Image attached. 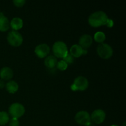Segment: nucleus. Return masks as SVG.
<instances>
[{
  "mask_svg": "<svg viewBox=\"0 0 126 126\" xmlns=\"http://www.w3.org/2000/svg\"><path fill=\"white\" fill-rule=\"evenodd\" d=\"M108 19V17L105 12L98 11L90 15L88 18V23L91 27L97 28L106 25Z\"/></svg>",
  "mask_w": 126,
  "mask_h": 126,
  "instance_id": "nucleus-1",
  "label": "nucleus"
},
{
  "mask_svg": "<svg viewBox=\"0 0 126 126\" xmlns=\"http://www.w3.org/2000/svg\"><path fill=\"white\" fill-rule=\"evenodd\" d=\"M53 54L57 58L63 59L68 53V47L66 43L61 41H58L54 43L52 46Z\"/></svg>",
  "mask_w": 126,
  "mask_h": 126,
  "instance_id": "nucleus-2",
  "label": "nucleus"
},
{
  "mask_svg": "<svg viewBox=\"0 0 126 126\" xmlns=\"http://www.w3.org/2000/svg\"><path fill=\"white\" fill-rule=\"evenodd\" d=\"M89 81L86 77L79 76L75 79L70 88L73 91H84L88 88Z\"/></svg>",
  "mask_w": 126,
  "mask_h": 126,
  "instance_id": "nucleus-3",
  "label": "nucleus"
},
{
  "mask_svg": "<svg viewBox=\"0 0 126 126\" xmlns=\"http://www.w3.org/2000/svg\"><path fill=\"white\" fill-rule=\"evenodd\" d=\"M98 55L103 59H108L113 55V49L111 46L107 43H100L97 48Z\"/></svg>",
  "mask_w": 126,
  "mask_h": 126,
  "instance_id": "nucleus-4",
  "label": "nucleus"
},
{
  "mask_svg": "<svg viewBox=\"0 0 126 126\" xmlns=\"http://www.w3.org/2000/svg\"><path fill=\"white\" fill-rule=\"evenodd\" d=\"M7 40L9 44L12 46L18 47L23 43V38L19 32L12 30L7 34Z\"/></svg>",
  "mask_w": 126,
  "mask_h": 126,
  "instance_id": "nucleus-5",
  "label": "nucleus"
},
{
  "mask_svg": "<svg viewBox=\"0 0 126 126\" xmlns=\"http://www.w3.org/2000/svg\"><path fill=\"white\" fill-rule=\"evenodd\" d=\"M25 113V108L23 105L20 103L16 102L12 103L9 108V113L12 118L18 119L24 115Z\"/></svg>",
  "mask_w": 126,
  "mask_h": 126,
  "instance_id": "nucleus-6",
  "label": "nucleus"
},
{
  "mask_svg": "<svg viewBox=\"0 0 126 126\" xmlns=\"http://www.w3.org/2000/svg\"><path fill=\"white\" fill-rule=\"evenodd\" d=\"M75 121L79 124L87 126L91 123V116L86 111H80L78 112L75 116Z\"/></svg>",
  "mask_w": 126,
  "mask_h": 126,
  "instance_id": "nucleus-7",
  "label": "nucleus"
},
{
  "mask_svg": "<svg viewBox=\"0 0 126 126\" xmlns=\"http://www.w3.org/2000/svg\"><path fill=\"white\" fill-rule=\"evenodd\" d=\"M91 116V122L94 124H100L103 123L106 118V113L103 110L97 109L94 111Z\"/></svg>",
  "mask_w": 126,
  "mask_h": 126,
  "instance_id": "nucleus-8",
  "label": "nucleus"
},
{
  "mask_svg": "<svg viewBox=\"0 0 126 126\" xmlns=\"http://www.w3.org/2000/svg\"><path fill=\"white\" fill-rule=\"evenodd\" d=\"M50 47L46 43H42L37 46L34 49V53L40 59L46 58L50 53Z\"/></svg>",
  "mask_w": 126,
  "mask_h": 126,
  "instance_id": "nucleus-9",
  "label": "nucleus"
},
{
  "mask_svg": "<svg viewBox=\"0 0 126 126\" xmlns=\"http://www.w3.org/2000/svg\"><path fill=\"white\" fill-rule=\"evenodd\" d=\"M70 54L75 57H80L83 55H86L87 54V50L84 49L82 47L80 46L79 44H73L70 47Z\"/></svg>",
  "mask_w": 126,
  "mask_h": 126,
  "instance_id": "nucleus-10",
  "label": "nucleus"
},
{
  "mask_svg": "<svg viewBox=\"0 0 126 126\" xmlns=\"http://www.w3.org/2000/svg\"><path fill=\"white\" fill-rule=\"evenodd\" d=\"M92 37L89 34H84L80 37L79 39V45L84 49L87 50L92 44Z\"/></svg>",
  "mask_w": 126,
  "mask_h": 126,
  "instance_id": "nucleus-11",
  "label": "nucleus"
},
{
  "mask_svg": "<svg viewBox=\"0 0 126 126\" xmlns=\"http://www.w3.org/2000/svg\"><path fill=\"white\" fill-rule=\"evenodd\" d=\"M10 27V22L3 12H0V32H6Z\"/></svg>",
  "mask_w": 126,
  "mask_h": 126,
  "instance_id": "nucleus-12",
  "label": "nucleus"
},
{
  "mask_svg": "<svg viewBox=\"0 0 126 126\" xmlns=\"http://www.w3.org/2000/svg\"><path fill=\"white\" fill-rule=\"evenodd\" d=\"M14 76L12 69L9 67H3L0 70V77L2 80H10Z\"/></svg>",
  "mask_w": 126,
  "mask_h": 126,
  "instance_id": "nucleus-13",
  "label": "nucleus"
},
{
  "mask_svg": "<svg viewBox=\"0 0 126 126\" xmlns=\"http://www.w3.org/2000/svg\"><path fill=\"white\" fill-rule=\"evenodd\" d=\"M57 59L54 55H48L44 59V65L47 68L54 69L57 63Z\"/></svg>",
  "mask_w": 126,
  "mask_h": 126,
  "instance_id": "nucleus-14",
  "label": "nucleus"
},
{
  "mask_svg": "<svg viewBox=\"0 0 126 126\" xmlns=\"http://www.w3.org/2000/svg\"><path fill=\"white\" fill-rule=\"evenodd\" d=\"M23 26V21L20 17H14L10 22V27L15 31L21 29Z\"/></svg>",
  "mask_w": 126,
  "mask_h": 126,
  "instance_id": "nucleus-15",
  "label": "nucleus"
},
{
  "mask_svg": "<svg viewBox=\"0 0 126 126\" xmlns=\"http://www.w3.org/2000/svg\"><path fill=\"white\" fill-rule=\"evenodd\" d=\"M6 91L10 94H14L18 91L19 86L18 83L14 81H10L6 84L5 86Z\"/></svg>",
  "mask_w": 126,
  "mask_h": 126,
  "instance_id": "nucleus-16",
  "label": "nucleus"
},
{
  "mask_svg": "<svg viewBox=\"0 0 126 126\" xmlns=\"http://www.w3.org/2000/svg\"><path fill=\"white\" fill-rule=\"evenodd\" d=\"M9 121V116L6 111H0V126L6 125Z\"/></svg>",
  "mask_w": 126,
  "mask_h": 126,
  "instance_id": "nucleus-17",
  "label": "nucleus"
},
{
  "mask_svg": "<svg viewBox=\"0 0 126 126\" xmlns=\"http://www.w3.org/2000/svg\"><path fill=\"white\" fill-rule=\"evenodd\" d=\"M94 39L96 42L98 43H103L106 39V36L103 32H97L95 33Z\"/></svg>",
  "mask_w": 126,
  "mask_h": 126,
  "instance_id": "nucleus-18",
  "label": "nucleus"
},
{
  "mask_svg": "<svg viewBox=\"0 0 126 126\" xmlns=\"http://www.w3.org/2000/svg\"><path fill=\"white\" fill-rule=\"evenodd\" d=\"M56 66L58 70H60V71H65L68 68V65L63 60H61L60 61L57 62Z\"/></svg>",
  "mask_w": 126,
  "mask_h": 126,
  "instance_id": "nucleus-19",
  "label": "nucleus"
},
{
  "mask_svg": "<svg viewBox=\"0 0 126 126\" xmlns=\"http://www.w3.org/2000/svg\"><path fill=\"white\" fill-rule=\"evenodd\" d=\"M63 60L68 65H71V64H73L74 63L75 58H74L70 53H68L67 55L63 59Z\"/></svg>",
  "mask_w": 126,
  "mask_h": 126,
  "instance_id": "nucleus-20",
  "label": "nucleus"
},
{
  "mask_svg": "<svg viewBox=\"0 0 126 126\" xmlns=\"http://www.w3.org/2000/svg\"><path fill=\"white\" fill-rule=\"evenodd\" d=\"M12 2L16 7H21L24 6L25 4L26 3V1L25 0H14L12 1Z\"/></svg>",
  "mask_w": 126,
  "mask_h": 126,
  "instance_id": "nucleus-21",
  "label": "nucleus"
},
{
  "mask_svg": "<svg viewBox=\"0 0 126 126\" xmlns=\"http://www.w3.org/2000/svg\"><path fill=\"white\" fill-rule=\"evenodd\" d=\"M20 123L19 121L17 118H11V120H9V126H19Z\"/></svg>",
  "mask_w": 126,
  "mask_h": 126,
  "instance_id": "nucleus-22",
  "label": "nucleus"
},
{
  "mask_svg": "<svg viewBox=\"0 0 126 126\" xmlns=\"http://www.w3.org/2000/svg\"><path fill=\"white\" fill-rule=\"evenodd\" d=\"M106 25L108 27H109V28H111V27H113V25H114V22H113V20L112 19L108 18V20H107V23H106Z\"/></svg>",
  "mask_w": 126,
  "mask_h": 126,
  "instance_id": "nucleus-23",
  "label": "nucleus"
},
{
  "mask_svg": "<svg viewBox=\"0 0 126 126\" xmlns=\"http://www.w3.org/2000/svg\"><path fill=\"white\" fill-rule=\"evenodd\" d=\"M5 86H6V84H5V82H4L3 80H0V89H2L5 87Z\"/></svg>",
  "mask_w": 126,
  "mask_h": 126,
  "instance_id": "nucleus-24",
  "label": "nucleus"
},
{
  "mask_svg": "<svg viewBox=\"0 0 126 126\" xmlns=\"http://www.w3.org/2000/svg\"><path fill=\"white\" fill-rule=\"evenodd\" d=\"M86 126H95V124H94L93 123H92V122H91V123H90V124H89L88 125H87Z\"/></svg>",
  "mask_w": 126,
  "mask_h": 126,
  "instance_id": "nucleus-25",
  "label": "nucleus"
},
{
  "mask_svg": "<svg viewBox=\"0 0 126 126\" xmlns=\"http://www.w3.org/2000/svg\"><path fill=\"white\" fill-rule=\"evenodd\" d=\"M123 126H126V122H124V123H123Z\"/></svg>",
  "mask_w": 126,
  "mask_h": 126,
  "instance_id": "nucleus-26",
  "label": "nucleus"
},
{
  "mask_svg": "<svg viewBox=\"0 0 126 126\" xmlns=\"http://www.w3.org/2000/svg\"><path fill=\"white\" fill-rule=\"evenodd\" d=\"M111 126H118V125H116V124H113V125H111Z\"/></svg>",
  "mask_w": 126,
  "mask_h": 126,
  "instance_id": "nucleus-27",
  "label": "nucleus"
}]
</instances>
